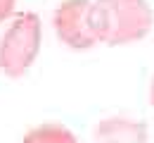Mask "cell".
I'll return each mask as SVG.
<instances>
[{"instance_id":"obj_6","label":"cell","mask_w":154,"mask_h":143,"mask_svg":"<svg viewBox=\"0 0 154 143\" xmlns=\"http://www.w3.org/2000/svg\"><path fill=\"white\" fill-rule=\"evenodd\" d=\"M14 5H17V0H0V24L14 17Z\"/></svg>"},{"instance_id":"obj_2","label":"cell","mask_w":154,"mask_h":143,"mask_svg":"<svg viewBox=\"0 0 154 143\" xmlns=\"http://www.w3.org/2000/svg\"><path fill=\"white\" fill-rule=\"evenodd\" d=\"M43 21L36 12H17L0 36V72L10 79L24 76L38 60Z\"/></svg>"},{"instance_id":"obj_1","label":"cell","mask_w":154,"mask_h":143,"mask_svg":"<svg viewBox=\"0 0 154 143\" xmlns=\"http://www.w3.org/2000/svg\"><path fill=\"white\" fill-rule=\"evenodd\" d=\"M90 24L97 43L109 48L142 41L154 26V10L147 0H93Z\"/></svg>"},{"instance_id":"obj_4","label":"cell","mask_w":154,"mask_h":143,"mask_svg":"<svg viewBox=\"0 0 154 143\" xmlns=\"http://www.w3.org/2000/svg\"><path fill=\"white\" fill-rule=\"evenodd\" d=\"M95 143H147L149 129L142 119L131 117H107L93 126Z\"/></svg>"},{"instance_id":"obj_5","label":"cell","mask_w":154,"mask_h":143,"mask_svg":"<svg viewBox=\"0 0 154 143\" xmlns=\"http://www.w3.org/2000/svg\"><path fill=\"white\" fill-rule=\"evenodd\" d=\"M21 143H81V141L69 126L57 124V122H45L29 129L24 134Z\"/></svg>"},{"instance_id":"obj_3","label":"cell","mask_w":154,"mask_h":143,"mask_svg":"<svg viewBox=\"0 0 154 143\" xmlns=\"http://www.w3.org/2000/svg\"><path fill=\"white\" fill-rule=\"evenodd\" d=\"M93 0H62L52 12V29L62 45L71 50H90L97 36L90 24Z\"/></svg>"},{"instance_id":"obj_7","label":"cell","mask_w":154,"mask_h":143,"mask_svg":"<svg viewBox=\"0 0 154 143\" xmlns=\"http://www.w3.org/2000/svg\"><path fill=\"white\" fill-rule=\"evenodd\" d=\"M149 102H152V107H154V79L149 83Z\"/></svg>"}]
</instances>
